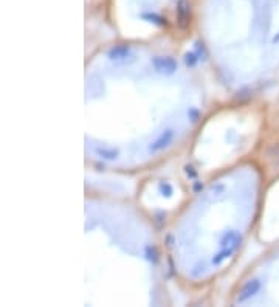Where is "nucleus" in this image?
Instances as JSON below:
<instances>
[{
	"mask_svg": "<svg viewBox=\"0 0 279 307\" xmlns=\"http://www.w3.org/2000/svg\"><path fill=\"white\" fill-rule=\"evenodd\" d=\"M242 244V234L237 233L236 230H230L222 236L220 239V251L213 258V264L214 265H220L225 259L231 258L236 250L240 247Z\"/></svg>",
	"mask_w": 279,
	"mask_h": 307,
	"instance_id": "1",
	"label": "nucleus"
},
{
	"mask_svg": "<svg viewBox=\"0 0 279 307\" xmlns=\"http://www.w3.org/2000/svg\"><path fill=\"white\" fill-rule=\"evenodd\" d=\"M151 64L157 73H161V75H174L178 68L177 61L171 56H155L152 58Z\"/></svg>",
	"mask_w": 279,
	"mask_h": 307,
	"instance_id": "2",
	"label": "nucleus"
},
{
	"mask_svg": "<svg viewBox=\"0 0 279 307\" xmlns=\"http://www.w3.org/2000/svg\"><path fill=\"white\" fill-rule=\"evenodd\" d=\"M175 138V131L174 129H166L163 131L151 144H149V152L151 154H158L161 151H164L166 148L171 146V143Z\"/></svg>",
	"mask_w": 279,
	"mask_h": 307,
	"instance_id": "3",
	"label": "nucleus"
},
{
	"mask_svg": "<svg viewBox=\"0 0 279 307\" xmlns=\"http://www.w3.org/2000/svg\"><path fill=\"white\" fill-rule=\"evenodd\" d=\"M260 281L259 279H248L244 285H242L240 292L236 298V302L237 304H244L247 302L248 299H251L253 296H256L259 292H260Z\"/></svg>",
	"mask_w": 279,
	"mask_h": 307,
	"instance_id": "4",
	"label": "nucleus"
},
{
	"mask_svg": "<svg viewBox=\"0 0 279 307\" xmlns=\"http://www.w3.org/2000/svg\"><path fill=\"white\" fill-rule=\"evenodd\" d=\"M107 56L110 61L114 62H127V58H134L132 56V48L130 45H126V44H120V45H115L112 47L107 53Z\"/></svg>",
	"mask_w": 279,
	"mask_h": 307,
	"instance_id": "5",
	"label": "nucleus"
},
{
	"mask_svg": "<svg viewBox=\"0 0 279 307\" xmlns=\"http://www.w3.org/2000/svg\"><path fill=\"white\" fill-rule=\"evenodd\" d=\"M191 24V5L188 0H180L177 5V25L186 30Z\"/></svg>",
	"mask_w": 279,
	"mask_h": 307,
	"instance_id": "6",
	"label": "nucleus"
},
{
	"mask_svg": "<svg viewBox=\"0 0 279 307\" xmlns=\"http://www.w3.org/2000/svg\"><path fill=\"white\" fill-rule=\"evenodd\" d=\"M95 152H97V155L100 157V158H103V160H107V161H114V160H117L118 158V155H120V152H118V149H115V148H106V146H100V148H95Z\"/></svg>",
	"mask_w": 279,
	"mask_h": 307,
	"instance_id": "7",
	"label": "nucleus"
},
{
	"mask_svg": "<svg viewBox=\"0 0 279 307\" xmlns=\"http://www.w3.org/2000/svg\"><path fill=\"white\" fill-rule=\"evenodd\" d=\"M141 17H143L144 21L151 22V24H154V25H157V27H166V25H167L166 17L158 16V14H155V13H144V14H141Z\"/></svg>",
	"mask_w": 279,
	"mask_h": 307,
	"instance_id": "8",
	"label": "nucleus"
},
{
	"mask_svg": "<svg viewBox=\"0 0 279 307\" xmlns=\"http://www.w3.org/2000/svg\"><path fill=\"white\" fill-rule=\"evenodd\" d=\"M144 258L152 262V264H157L158 262V250L155 245H146L144 247Z\"/></svg>",
	"mask_w": 279,
	"mask_h": 307,
	"instance_id": "9",
	"label": "nucleus"
},
{
	"mask_svg": "<svg viewBox=\"0 0 279 307\" xmlns=\"http://www.w3.org/2000/svg\"><path fill=\"white\" fill-rule=\"evenodd\" d=\"M199 61H200V58H199V55H197L196 51H188V53L184 55V64L188 65L190 68L196 67Z\"/></svg>",
	"mask_w": 279,
	"mask_h": 307,
	"instance_id": "10",
	"label": "nucleus"
},
{
	"mask_svg": "<svg viewBox=\"0 0 279 307\" xmlns=\"http://www.w3.org/2000/svg\"><path fill=\"white\" fill-rule=\"evenodd\" d=\"M158 188H160L161 195H164V197H171V195L174 194L172 185H171V183H167V182H161Z\"/></svg>",
	"mask_w": 279,
	"mask_h": 307,
	"instance_id": "11",
	"label": "nucleus"
},
{
	"mask_svg": "<svg viewBox=\"0 0 279 307\" xmlns=\"http://www.w3.org/2000/svg\"><path fill=\"white\" fill-rule=\"evenodd\" d=\"M184 174H186V177L188 178H191V180H194V178H197V171H196V168L193 166V165H184Z\"/></svg>",
	"mask_w": 279,
	"mask_h": 307,
	"instance_id": "12",
	"label": "nucleus"
},
{
	"mask_svg": "<svg viewBox=\"0 0 279 307\" xmlns=\"http://www.w3.org/2000/svg\"><path fill=\"white\" fill-rule=\"evenodd\" d=\"M188 118L191 120V123H197L200 120V112L199 109H196V107H191V109L188 111Z\"/></svg>",
	"mask_w": 279,
	"mask_h": 307,
	"instance_id": "13",
	"label": "nucleus"
},
{
	"mask_svg": "<svg viewBox=\"0 0 279 307\" xmlns=\"http://www.w3.org/2000/svg\"><path fill=\"white\" fill-rule=\"evenodd\" d=\"M194 192H200L203 189V183L202 182H194V186H193Z\"/></svg>",
	"mask_w": 279,
	"mask_h": 307,
	"instance_id": "14",
	"label": "nucleus"
},
{
	"mask_svg": "<svg viewBox=\"0 0 279 307\" xmlns=\"http://www.w3.org/2000/svg\"><path fill=\"white\" fill-rule=\"evenodd\" d=\"M271 42H273V44H279V33H277V34L274 36V38H273V41H271Z\"/></svg>",
	"mask_w": 279,
	"mask_h": 307,
	"instance_id": "15",
	"label": "nucleus"
}]
</instances>
